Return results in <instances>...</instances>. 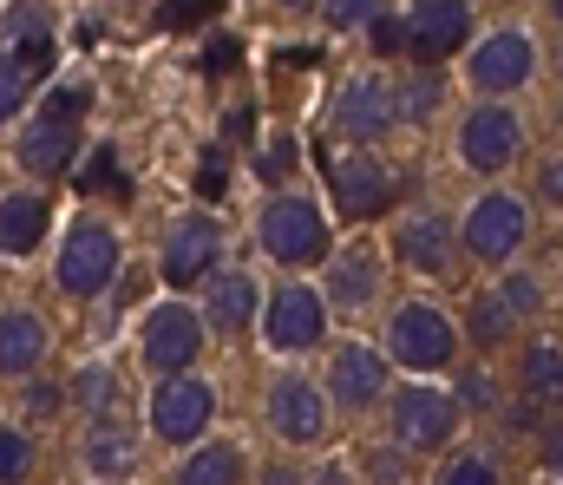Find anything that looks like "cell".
Wrapping results in <instances>:
<instances>
[{
	"label": "cell",
	"instance_id": "1",
	"mask_svg": "<svg viewBox=\"0 0 563 485\" xmlns=\"http://www.w3.org/2000/svg\"><path fill=\"white\" fill-rule=\"evenodd\" d=\"M86 112H92V86H46V99H40V112L20 125V139H13V158L26 177H66L73 158H79V125H86Z\"/></svg>",
	"mask_w": 563,
	"mask_h": 485
},
{
	"label": "cell",
	"instance_id": "2",
	"mask_svg": "<svg viewBox=\"0 0 563 485\" xmlns=\"http://www.w3.org/2000/svg\"><path fill=\"white\" fill-rule=\"evenodd\" d=\"M119 269H125V243H119L112 223H99V217L66 223L59 256H53V289H59L66 302H99V296L119 283Z\"/></svg>",
	"mask_w": 563,
	"mask_h": 485
},
{
	"label": "cell",
	"instance_id": "3",
	"mask_svg": "<svg viewBox=\"0 0 563 485\" xmlns=\"http://www.w3.org/2000/svg\"><path fill=\"white\" fill-rule=\"evenodd\" d=\"M314 164H321V184H328L341 223H374V217L394 210V197H400L394 164L380 158L374 145H347V152H328V145H321Z\"/></svg>",
	"mask_w": 563,
	"mask_h": 485
},
{
	"label": "cell",
	"instance_id": "4",
	"mask_svg": "<svg viewBox=\"0 0 563 485\" xmlns=\"http://www.w3.org/2000/svg\"><path fill=\"white\" fill-rule=\"evenodd\" d=\"M452 236H459V256H472L485 269H511V256L531 243V203L518 190H485L465 203Z\"/></svg>",
	"mask_w": 563,
	"mask_h": 485
},
{
	"label": "cell",
	"instance_id": "5",
	"mask_svg": "<svg viewBox=\"0 0 563 485\" xmlns=\"http://www.w3.org/2000/svg\"><path fill=\"white\" fill-rule=\"evenodd\" d=\"M380 407H387L394 447H407V453H445V447L459 440V427H465L459 394H445V387H432V381H400V387H387Z\"/></svg>",
	"mask_w": 563,
	"mask_h": 485
},
{
	"label": "cell",
	"instance_id": "6",
	"mask_svg": "<svg viewBox=\"0 0 563 485\" xmlns=\"http://www.w3.org/2000/svg\"><path fill=\"white\" fill-rule=\"evenodd\" d=\"M256 243L276 269H314L328 256V217L314 197L301 190H276L263 210H256Z\"/></svg>",
	"mask_w": 563,
	"mask_h": 485
},
{
	"label": "cell",
	"instance_id": "7",
	"mask_svg": "<svg viewBox=\"0 0 563 485\" xmlns=\"http://www.w3.org/2000/svg\"><path fill=\"white\" fill-rule=\"evenodd\" d=\"M387 361L407 367L413 381H432L459 361V322L439 302H400L387 322Z\"/></svg>",
	"mask_w": 563,
	"mask_h": 485
},
{
	"label": "cell",
	"instance_id": "8",
	"mask_svg": "<svg viewBox=\"0 0 563 485\" xmlns=\"http://www.w3.org/2000/svg\"><path fill=\"white\" fill-rule=\"evenodd\" d=\"M223 263H230V236H223V223H217L210 210L170 217V230H164V243H157V276L170 283V296H177V289H203Z\"/></svg>",
	"mask_w": 563,
	"mask_h": 485
},
{
	"label": "cell",
	"instance_id": "9",
	"mask_svg": "<svg viewBox=\"0 0 563 485\" xmlns=\"http://www.w3.org/2000/svg\"><path fill=\"white\" fill-rule=\"evenodd\" d=\"M256 328H263V348L269 354H308V348L328 341V302H321V289H308V283L288 276V283H276L263 296Z\"/></svg>",
	"mask_w": 563,
	"mask_h": 485
},
{
	"label": "cell",
	"instance_id": "10",
	"mask_svg": "<svg viewBox=\"0 0 563 485\" xmlns=\"http://www.w3.org/2000/svg\"><path fill=\"white\" fill-rule=\"evenodd\" d=\"M328 132L347 139V145H380L400 132V99H394V79L387 73H354L334 106H328Z\"/></svg>",
	"mask_w": 563,
	"mask_h": 485
},
{
	"label": "cell",
	"instance_id": "11",
	"mask_svg": "<svg viewBox=\"0 0 563 485\" xmlns=\"http://www.w3.org/2000/svg\"><path fill=\"white\" fill-rule=\"evenodd\" d=\"M465 79H472L478 99H511V92H525V86L538 79V40H531L525 26L485 33V40L465 53Z\"/></svg>",
	"mask_w": 563,
	"mask_h": 485
},
{
	"label": "cell",
	"instance_id": "12",
	"mask_svg": "<svg viewBox=\"0 0 563 485\" xmlns=\"http://www.w3.org/2000/svg\"><path fill=\"white\" fill-rule=\"evenodd\" d=\"M387 387H394V361L380 354V348H367V341H341L334 354H328V414H347V420H361V414H374L380 400H387Z\"/></svg>",
	"mask_w": 563,
	"mask_h": 485
},
{
	"label": "cell",
	"instance_id": "13",
	"mask_svg": "<svg viewBox=\"0 0 563 485\" xmlns=\"http://www.w3.org/2000/svg\"><path fill=\"white\" fill-rule=\"evenodd\" d=\"M518 158H525V119L511 106L485 99V106H472L459 119V164L472 177H505Z\"/></svg>",
	"mask_w": 563,
	"mask_h": 485
},
{
	"label": "cell",
	"instance_id": "14",
	"mask_svg": "<svg viewBox=\"0 0 563 485\" xmlns=\"http://www.w3.org/2000/svg\"><path fill=\"white\" fill-rule=\"evenodd\" d=\"M151 433L164 440V447H197V440H210V420H217V387L210 381H197V374H164L157 387H151Z\"/></svg>",
	"mask_w": 563,
	"mask_h": 485
},
{
	"label": "cell",
	"instance_id": "15",
	"mask_svg": "<svg viewBox=\"0 0 563 485\" xmlns=\"http://www.w3.org/2000/svg\"><path fill=\"white\" fill-rule=\"evenodd\" d=\"M139 354L144 367L164 381V374H190L197 367V354H203V316L190 309V302H157L151 316H144V334H139Z\"/></svg>",
	"mask_w": 563,
	"mask_h": 485
},
{
	"label": "cell",
	"instance_id": "16",
	"mask_svg": "<svg viewBox=\"0 0 563 485\" xmlns=\"http://www.w3.org/2000/svg\"><path fill=\"white\" fill-rule=\"evenodd\" d=\"M263 427L276 433L282 447H314L328 440V394L308 374H282L276 387L263 394Z\"/></svg>",
	"mask_w": 563,
	"mask_h": 485
},
{
	"label": "cell",
	"instance_id": "17",
	"mask_svg": "<svg viewBox=\"0 0 563 485\" xmlns=\"http://www.w3.org/2000/svg\"><path fill=\"white\" fill-rule=\"evenodd\" d=\"M400 26H407V59L439 66L472 46V0H413Z\"/></svg>",
	"mask_w": 563,
	"mask_h": 485
},
{
	"label": "cell",
	"instance_id": "18",
	"mask_svg": "<svg viewBox=\"0 0 563 485\" xmlns=\"http://www.w3.org/2000/svg\"><path fill=\"white\" fill-rule=\"evenodd\" d=\"M394 263L400 269H413V276H452L459 269V236H452V217L445 210H432V203H420V210H407L400 223H394Z\"/></svg>",
	"mask_w": 563,
	"mask_h": 485
},
{
	"label": "cell",
	"instance_id": "19",
	"mask_svg": "<svg viewBox=\"0 0 563 485\" xmlns=\"http://www.w3.org/2000/svg\"><path fill=\"white\" fill-rule=\"evenodd\" d=\"M328 316H341V322H354V316H367L374 302H380V250L374 243H347L341 256H328Z\"/></svg>",
	"mask_w": 563,
	"mask_h": 485
},
{
	"label": "cell",
	"instance_id": "20",
	"mask_svg": "<svg viewBox=\"0 0 563 485\" xmlns=\"http://www.w3.org/2000/svg\"><path fill=\"white\" fill-rule=\"evenodd\" d=\"M256 309H263V289H256V276L250 269H217L210 283H203V334H223V341H236V334H250L256 328Z\"/></svg>",
	"mask_w": 563,
	"mask_h": 485
},
{
	"label": "cell",
	"instance_id": "21",
	"mask_svg": "<svg viewBox=\"0 0 563 485\" xmlns=\"http://www.w3.org/2000/svg\"><path fill=\"white\" fill-rule=\"evenodd\" d=\"M46 348H53V334H46V322H40L26 302H7V309H0V381L40 374Z\"/></svg>",
	"mask_w": 563,
	"mask_h": 485
},
{
	"label": "cell",
	"instance_id": "22",
	"mask_svg": "<svg viewBox=\"0 0 563 485\" xmlns=\"http://www.w3.org/2000/svg\"><path fill=\"white\" fill-rule=\"evenodd\" d=\"M46 230H53V203H46L40 190H7V197H0V256H7V263L33 256V250L46 243Z\"/></svg>",
	"mask_w": 563,
	"mask_h": 485
},
{
	"label": "cell",
	"instance_id": "23",
	"mask_svg": "<svg viewBox=\"0 0 563 485\" xmlns=\"http://www.w3.org/2000/svg\"><path fill=\"white\" fill-rule=\"evenodd\" d=\"M79 466L92 473L99 485H125L139 473V447L125 433V420H92L86 440H79Z\"/></svg>",
	"mask_w": 563,
	"mask_h": 485
},
{
	"label": "cell",
	"instance_id": "24",
	"mask_svg": "<svg viewBox=\"0 0 563 485\" xmlns=\"http://www.w3.org/2000/svg\"><path fill=\"white\" fill-rule=\"evenodd\" d=\"M243 473H250V460L236 440H197L190 460L177 466V485H243Z\"/></svg>",
	"mask_w": 563,
	"mask_h": 485
},
{
	"label": "cell",
	"instance_id": "25",
	"mask_svg": "<svg viewBox=\"0 0 563 485\" xmlns=\"http://www.w3.org/2000/svg\"><path fill=\"white\" fill-rule=\"evenodd\" d=\"M73 184H79L86 197H132V170H125L119 139H106V145H92V152H79V158H73Z\"/></svg>",
	"mask_w": 563,
	"mask_h": 485
},
{
	"label": "cell",
	"instance_id": "26",
	"mask_svg": "<svg viewBox=\"0 0 563 485\" xmlns=\"http://www.w3.org/2000/svg\"><path fill=\"white\" fill-rule=\"evenodd\" d=\"M66 400H73L86 420H119V414H125V387H119V374H112L106 361L79 367V374H73V387H66Z\"/></svg>",
	"mask_w": 563,
	"mask_h": 485
},
{
	"label": "cell",
	"instance_id": "27",
	"mask_svg": "<svg viewBox=\"0 0 563 485\" xmlns=\"http://www.w3.org/2000/svg\"><path fill=\"white\" fill-rule=\"evenodd\" d=\"M518 381H525V394H531V400L558 407V387H563V348H558V334H538V341L525 348Z\"/></svg>",
	"mask_w": 563,
	"mask_h": 485
},
{
	"label": "cell",
	"instance_id": "28",
	"mask_svg": "<svg viewBox=\"0 0 563 485\" xmlns=\"http://www.w3.org/2000/svg\"><path fill=\"white\" fill-rule=\"evenodd\" d=\"M465 334L492 354V348H505L511 334H518V322H511V309L498 302V289H472L465 296Z\"/></svg>",
	"mask_w": 563,
	"mask_h": 485
},
{
	"label": "cell",
	"instance_id": "29",
	"mask_svg": "<svg viewBox=\"0 0 563 485\" xmlns=\"http://www.w3.org/2000/svg\"><path fill=\"white\" fill-rule=\"evenodd\" d=\"M394 99H400V125H432L439 106H445V79H439V66H420V73L394 79Z\"/></svg>",
	"mask_w": 563,
	"mask_h": 485
},
{
	"label": "cell",
	"instance_id": "30",
	"mask_svg": "<svg viewBox=\"0 0 563 485\" xmlns=\"http://www.w3.org/2000/svg\"><path fill=\"white\" fill-rule=\"evenodd\" d=\"M26 99H33V73L0 46V125H13V119L26 112Z\"/></svg>",
	"mask_w": 563,
	"mask_h": 485
},
{
	"label": "cell",
	"instance_id": "31",
	"mask_svg": "<svg viewBox=\"0 0 563 485\" xmlns=\"http://www.w3.org/2000/svg\"><path fill=\"white\" fill-rule=\"evenodd\" d=\"M33 480V433L26 427H0V485Z\"/></svg>",
	"mask_w": 563,
	"mask_h": 485
},
{
	"label": "cell",
	"instance_id": "32",
	"mask_svg": "<svg viewBox=\"0 0 563 485\" xmlns=\"http://www.w3.org/2000/svg\"><path fill=\"white\" fill-rule=\"evenodd\" d=\"M498 302L511 309V322H531V316L544 309V283H538L531 269H511V276L498 283Z\"/></svg>",
	"mask_w": 563,
	"mask_h": 485
},
{
	"label": "cell",
	"instance_id": "33",
	"mask_svg": "<svg viewBox=\"0 0 563 485\" xmlns=\"http://www.w3.org/2000/svg\"><path fill=\"white\" fill-rule=\"evenodd\" d=\"M361 473H367V485H407L413 480V460H407V447H367L361 453Z\"/></svg>",
	"mask_w": 563,
	"mask_h": 485
},
{
	"label": "cell",
	"instance_id": "34",
	"mask_svg": "<svg viewBox=\"0 0 563 485\" xmlns=\"http://www.w3.org/2000/svg\"><path fill=\"white\" fill-rule=\"evenodd\" d=\"M432 485H505V473H498V460H492V453H459V460H452Z\"/></svg>",
	"mask_w": 563,
	"mask_h": 485
},
{
	"label": "cell",
	"instance_id": "35",
	"mask_svg": "<svg viewBox=\"0 0 563 485\" xmlns=\"http://www.w3.org/2000/svg\"><path fill=\"white\" fill-rule=\"evenodd\" d=\"M20 414H26V420H53V414H66V387L26 374V381H20Z\"/></svg>",
	"mask_w": 563,
	"mask_h": 485
},
{
	"label": "cell",
	"instance_id": "36",
	"mask_svg": "<svg viewBox=\"0 0 563 485\" xmlns=\"http://www.w3.org/2000/svg\"><path fill=\"white\" fill-rule=\"evenodd\" d=\"M295 164H301V145H295L288 132H276V139L263 145V158H256V177H263V184H288Z\"/></svg>",
	"mask_w": 563,
	"mask_h": 485
},
{
	"label": "cell",
	"instance_id": "37",
	"mask_svg": "<svg viewBox=\"0 0 563 485\" xmlns=\"http://www.w3.org/2000/svg\"><path fill=\"white\" fill-rule=\"evenodd\" d=\"M197 197H203V203H223V197H230V152H223V145H210L203 164H197Z\"/></svg>",
	"mask_w": 563,
	"mask_h": 485
},
{
	"label": "cell",
	"instance_id": "38",
	"mask_svg": "<svg viewBox=\"0 0 563 485\" xmlns=\"http://www.w3.org/2000/svg\"><path fill=\"white\" fill-rule=\"evenodd\" d=\"M367 46H374L380 59H407V26H400L394 13H374V20H367Z\"/></svg>",
	"mask_w": 563,
	"mask_h": 485
},
{
	"label": "cell",
	"instance_id": "39",
	"mask_svg": "<svg viewBox=\"0 0 563 485\" xmlns=\"http://www.w3.org/2000/svg\"><path fill=\"white\" fill-rule=\"evenodd\" d=\"M321 13H328L334 33H354V26H367L380 13V0H321Z\"/></svg>",
	"mask_w": 563,
	"mask_h": 485
},
{
	"label": "cell",
	"instance_id": "40",
	"mask_svg": "<svg viewBox=\"0 0 563 485\" xmlns=\"http://www.w3.org/2000/svg\"><path fill=\"white\" fill-rule=\"evenodd\" d=\"M210 13H217V0H164V7H157V26L177 33V26H197V20H210Z\"/></svg>",
	"mask_w": 563,
	"mask_h": 485
},
{
	"label": "cell",
	"instance_id": "41",
	"mask_svg": "<svg viewBox=\"0 0 563 485\" xmlns=\"http://www.w3.org/2000/svg\"><path fill=\"white\" fill-rule=\"evenodd\" d=\"M558 197H563V170H558V158L544 152V158H538V203L558 210Z\"/></svg>",
	"mask_w": 563,
	"mask_h": 485
},
{
	"label": "cell",
	"instance_id": "42",
	"mask_svg": "<svg viewBox=\"0 0 563 485\" xmlns=\"http://www.w3.org/2000/svg\"><path fill=\"white\" fill-rule=\"evenodd\" d=\"M236 53H243V46H236L230 33H217V40L203 46V73H230V66H236Z\"/></svg>",
	"mask_w": 563,
	"mask_h": 485
},
{
	"label": "cell",
	"instance_id": "43",
	"mask_svg": "<svg viewBox=\"0 0 563 485\" xmlns=\"http://www.w3.org/2000/svg\"><path fill=\"white\" fill-rule=\"evenodd\" d=\"M250 132H256V106H236V112L223 119V145H243Z\"/></svg>",
	"mask_w": 563,
	"mask_h": 485
},
{
	"label": "cell",
	"instance_id": "44",
	"mask_svg": "<svg viewBox=\"0 0 563 485\" xmlns=\"http://www.w3.org/2000/svg\"><path fill=\"white\" fill-rule=\"evenodd\" d=\"M465 400H472V407H498V387H492V374H472V381H465ZM465 400H459V407H465Z\"/></svg>",
	"mask_w": 563,
	"mask_h": 485
},
{
	"label": "cell",
	"instance_id": "45",
	"mask_svg": "<svg viewBox=\"0 0 563 485\" xmlns=\"http://www.w3.org/2000/svg\"><path fill=\"white\" fill-rule=\"evenodd\" d=\"M301 485H354V473H347V466H314Z\"/></svg>",
	"mask_w": 563,
	"mask_h": 485
},
{
	"label": "cell",
	"instance_id": "46",
	"mask_svg": "<svg viewBox=\"0 0 563 485\" xmlns=\"http://www.w3.org/2000/svg\"><path fill=\"white\" fill-rule=\"evenodd\" d=\"M263 485H301V473H288V466H276V473H269Z\"/></svg>",
	"mask_w": 563,
	"mask_h": 485
}]
</instances>
